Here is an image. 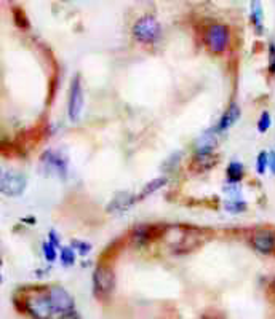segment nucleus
Segmentation results:
<instances>
[{
    "label": "nucleus",
    "mask_w": 275,
    "mask_h": 319,
    "mask_svg": "<svg viewBox=\"0 0 275 319\" xmlns=\"http://www.w3.org/2000/svg\"><path fill=\"white\" fill-rule=\"evenodd\" d=\"M132 34H133V37L138 40L139 43L152 45V43H155L157 40L160 38V35H162V26H160V22L157 21L154 16L146 15V16L139 18L135 22L133 29H132Z\"/></svg>",
    "instance_id": "nucleus-1"
},
{
    "label": "nucleus",
    "mask_w": 275,
    "mask_h": 319,
    "mask_svg": "<svg viewBox=\"0 0 275 319\" xmlns=\"http://www.w3.org/2000/svg\"><path fill=\"white\" fill-rule=\"evenodd\" d=\"M48 294H50L51 303H53L55 313H61V314L72 313L74 299L69 295V292L66 289H62L59 286H53L48 289Z\"/></svg>",
    "instance_id": "nucleus-8"
},
{
    "label": "nucleus",
    "mask_w": 275,
    "mask_h": 319,
    "mask_svg": "<svg viewBox=\"0 0 275 319\" xmlns=\"http://www.w3.org/2000/svg\"><path fill=\"white\" fill-rule=\"evenodd\" d=\"M133 203H136V196L128 192H120L112 198L108 206V212H125Z\"/></svg>",
    "instance_id": "nucleus-13"
},
{
    "label": "nucleus",
    "mask_w": 275,
    "mask_h": 319,
    "mask_svg": "<svg viewBox=\"0 0 275 319\" xmlns=\"http://www.w3.org/2000/svg\"><path fill=\"white\" fill-rule=\"evenodd\" d=\"M272 125V118H270V113L269 112H263L259 117V122H258V131L259 132H266Z\"/></svg>",
    "instance_id": "nucleus-23"
},
{
    "label": "nucleus",
    "mask_w": 275,
    "mask_h": 319,
    "mask_svg": "<svg viewBox=\"0 0 275 319\" xmlns=\"http://www.w3.org/2000/svg\"><path fill=\"white\" fill-rule=\"evenodd\" d=\"M205 45L206 48L215 53V55H221L224 53L229 45V29L224 24H211L205 31Z\"/></svg>",
    "instance_id": "nucleus-4"
},
{
    "label": "nucleus",
    "mask_w": 275,
    "mask_h": 319,
    "mask_svg": "<svg viewBox=\"0 0 275 319\" xmlns=\"http://www.w3.org/2000/svg\"><path fill=\"white\" fill-rule=\"evenodd\" d=\"M26 185H28V179L18 171H4L2 179H0V190L5 196L10 198H18L24 193Z\"/></svg>",
    "instance_id": "nucleus-5"
},
{
    "label": "nucleus",
    "mask_w": 275,
    "mask_h": 319,
    "mask_svg": "<svg viewBox=\"0 0 275 319\" xmlns=\"http://www.w3.org/2000/svg\"><path fill=\"white\" fill-rule=\"evenodd\" d=\"M263 5H261V0H251V22L256 28V32L261 34L263 32Z\"/></svg>",
    "instance_id": "nucleus-16"
},
{
    "label": "nucleus",
    "mask_w": 275,
    "mask_h": 319,
    "mask_svg": "<svg viewBox=\"0 0 275 319\" xmlns=\"http://www.w3.org/2000/svg\"><path fill=\"white\" fill-rule=\"evenodd\" d=\"M218 129H206L203 134L195 141V152L197 153H213L218 145Z\"/></svg>",
    "instance_id": "nucleus-10"
},
{
    "label": "nucleus",
    "mask_w": 275,
    "mask_h": 319,
    "mask_svg": "<svg viewBox=\"0 0 275 319\" xmlns=\"http://www.w3.org/2000/svg\"><path fill=\"white\" fill-rule=\"evenodd\" d=\"M42 249H44V257H45V260L50 262V263H53L56 260V257H58L56 246L51 244L50 241H45L44 246H42Z\"/></svg>",
    "instance_id": "nucleus-21"
},
{
    "label": "nucleus",
    "mask_w": 275,
    "mask_h": 319,
    "mask_svg": "<svg viewBox=\"0 0 275 319\" xmlns=\"http://www.w3.org/2000/svg\"><path fill=\"white\" fill-rule=\"evenodd\" d=\"M216 165H218V156H213V153H197L194 156L189 168H191L192 172L202 174V172L211 169Z\"/></svg>",
    "instance_id": "nucleus-12"
},
{
    "label": "nucleus",
    "mask_w": 275,
    "mask_h": 319,
    "mask_svg": "<svg viewBox=\"0 0 275 319\" xmlns=\"http://www.w3.org/2000/svg\"><path fill=\"white\" fill-rule=\"evenodd\" d=\"M166 182H168L166 177H157V179L151 180L149 184L144 185V189L141 190V193L136 195V201H142V199L146 198V196L155 193L157 190H160V189L163 187V185H166Z\"/></svg>",
    "instance_id": "nucleus-15"
},
{
    "label": "nucleus",
    "mask_w": 275,
    "mask_h": 319,
    "mask_svg": "<svg viewBox=\"0 0 275 319\" xmlns=\"http://www.w3.org/2000/svg\"><path fill=\"white\" fill-rule=\"evenodd\" d=\"M48 241L51 244H55L56 247L61 246V239H59V235L56 233V230H50V233H48Z\"/></svg>",
    "instance_id": "nucleus-26"
},
{
    "label": "nucleus",
    "mask_w": 275,
    "mask_h": 319,
    "mask_svg": "<svg viewBox=\"0 0 275 319\" xmlns=\"http://www.w3.org/2000/svg\"><path fill=\"white\" fill-rule=\"evenodd\" d=\"M269 166H270V169H272V172L275 174V150L269 155Z\"/></svg>",
    "instance_id": "nucleus-27"
},
{
    "label": "nucleus",
    "mask_w": 275,
    "mask_h": 319,
    "mask_svg": "<svg viewBox=\"0 0 275 319\" xmlns=\"http://www.w3.org/2000/svg\"><path fill=\"white\" fill-rule=\"evenodd\" d=\"M24 308L35 319H50L55 314L53 303H51L50 294L47 292H35L24 300Z\"/></svg>",
    "instance_id": "nucleus-2"
},
{
    "label": "nucleus",
    "mask_w": 275,
    "mask_h": 319,
    "mask_svg": "<svg viewBox=\"0 0 275 319\" xmlns=\"http://www.w3.org/2000/svg\"><path fill=\"white\" fill-rule=\"evenodd\" d=\"M162 233V229L157 227V225H139V227H136L133 230V241L136 244H144V243H149L152 241V239L159 238V235Z\"/></svg>",
    "instance_id": "nucleus-11"
},
{
    "label": "nucleus",
    "mask_w": 275,
    "mask_h": 319,
    "mask_svg": "<svg viewBox=\"0 0 275 319\" xmlns=\"http://www.w3.org/2000/svg\"><path fill=\"white\" fill-rule=\"evenodd\" d=\"M11 15H13V21H15V24L18 26L19 29H29L31 28L29 19H28V16H26V13H24L23 8L13 7L11 8Z\"/></svg>",
    "instance_id": "nucleus-18"
},
{
    "label": "nucleus",
    "mask_w": 275,
    "mask_h": 319,
    "mask_svg": "<svg viewBox=\"0 0 275 319\" xmlns=\"http://www.w3.org/2000/svg\"><path fill=\"white\" fill-rule=\"evenodd\" d=\"M71 246L75 250H78V254H80V256H87L88 252L91 250V247H93L90 243H87V241H78V239H74V241L71 243Z\"/></svg>",
    "instance_id": "nucleus-24"
},
{
    "label": "nucleus",
    "mask_w": 275,
    "mask_h": 319,
    "mask_svg": "<svg viewBox=\"0 0 275 319\" xmlns=\"http://www.w3.org/2000/svg\"><path fill=\"white\" fill-rule=\"evenodd\" d=\"M243 179V166L240 162H230L227 166V180L230 184H237Z\"/></svg>",
    "instance_id": "nucleus-17"
},
{
    "label": "nucleus",
    "mask_w": 275,
    "mask_h": 319,
    "mask_svg": "<svg viewBox=\"0 0 275 319\" xmlns=\"http://www.w3.org/2000/svg\"><path fill=\"white\" fill-rule=\"evenodd\" d=\"M115 286V275L112 268L106 267V265H101L93 273V290L95 295L98 299L108 297L111 292L114 290Z\"/></svg>",
    "instance_id": "nucleus-6"
},
{
    "label": "nucleus",
    "mask_w": 275,
    "mask_h": 319,
    "mask_svg": "<svg viewBox=\"0 0 275 319\" xmlns=\"http://www.w3.org/2000/svg\"><path fill=\"white\" fill-rule=\"evenodd\" d=\"M269 74L275 75V43L269 45Z\"/></svg>",
    "instance_id": "nucleus-25"
},
{
    "label": "nucleus",
    "mask_w": 275,
    "mask_h": 319,
    "mask_svg": "<svg viewBox=\"0 0 275 319\" xmlns=\"http://www.w3.org/2000/svg\"><path fill=\"white\" fill-rule=\"evenodd\" d=\"M23 222H29V223H34V222H35V219H31V217H29V219H23Z\"/></svg>",
    "instance_id": "nucleus-29"
},
{
    "label": "nucleus",
    "mask_w": 275,
    "mask_h": 319,
    "mask_svg": "<svg viewBox=\"0 0 275 319\" xmlns=\"http://www.w3.org/2000/svg\"><path fill=\"white\" fill-rule=\"evenodd\" d=\"M40 172L44 176L66 177L68 174V158L58 150H47L40 156Z\"/></svg>",
    "instance_id": "nucleus-3"
},
{
    "label": "nucleus",
    "mask_w": 275,
    "mask_h": 319,
    "mask_svg": "<svg viewBox=\"0 0 275 319\" xmlns=\"http://www.w3.org/2000/svg\"><path fill=\"white\" fill-rule=\"evenodd\" d=\"M62 319H78L74 313H68V314H64V317Z\"/></svg>",
    "instance_id": "nucleus-28"
},
{
    "label": "nucleus",
    "mask_w": 275,
    "mask_h": 319,
    "mask_svg": "<svg viewBox=\"0 0 275 319\" xmlns=\"http://www.w3.org/2000/svg\"><path fill=\"white\" fill-rule=\"evenodd\" d=\"M224 208L226 211L229 212H234V214H239V212H243L246 211V203L243 201V199H227V201L224 203Z\"/></svg>",
    "instance_id": "nucleus-20"
},
{
    "label": "nucleus",
    "mask_w": 275,
    "mask_h": 319,
    "mask_svg": "<svg viewBox=\"0 0 275 319\" xmlns=\"http://www.w3.org/2000/svg\"><path fill=\"white\" fill-rule=\"evenodd\" d=\"M61 263L64 267H72L75 263V249L72 246H64L61 247V254H59Z\"/></svg>",
    "instance_id": "nucleus-19"
},
{
    "label": "nucleus",
    "mask_w": 275,
    "mask_h": 319,
    "mask_svg": "<svg viewBox=\"0 0 275 319\" xmlns=\"http://www.w3.org/2000/svg\"><path fill=\"white\" fill-rule=\"evenodd\" d=\"M251 241H253V247L259 250L261 254H270L275 249V233L267 229L258 230L255 232Z\"/></svg>",
    "instance_id": "nucleus-9"
},
{
    "label": "nucleus",
    "mask_w": 275,
    "mask_h": 319,
    "mask_svg": "<svg viewBox=\"0 0 275 319\" xmlns=\"http://www.w3.org/2000/svg\"><path fill=\"white\" fill-rule=\"evenodd\" d=\"M267 166H269V155H267V152H261L258 155V162H256V171H258V174H264Z\"/></svg>",
    "instance_id": "nucleus-22"
},
{
    "label": "nucleus",
    "mask_w": 275,
    "mask_h": 319,
    "mask_svg": "<svg viewBox=\"0 0 275 319\" xmlns=\"http://www.w3.org/2000/svg\"><path fill=\"white\" fill-rule=\"evenodd\" d=\"M240 107L235 102H232L230 105H229V109L224 112V115L221 117V120H219V123H218V131H226V129H229L235 122H237V120L240 118Z\"/></svg>",
    "instance_id": "nucleus-14"
},
{
    "label": "nucleus",
    "mask_w": 275,
    "mask_h": 319,
    "mask_svg": "<svg viewBox=\"0 0 275 319\" xmlns=\"http://www.w3.org/2000/svg\"><path fill=\"white\" fill-rule=\"evenodd\" d=\"M83 110V89L80 83V75H75L71 82L69 89V104H68V113L71 122H78Z\"/></svg>",
    "instance_id": "nucleus-7"
}]
</instances>
